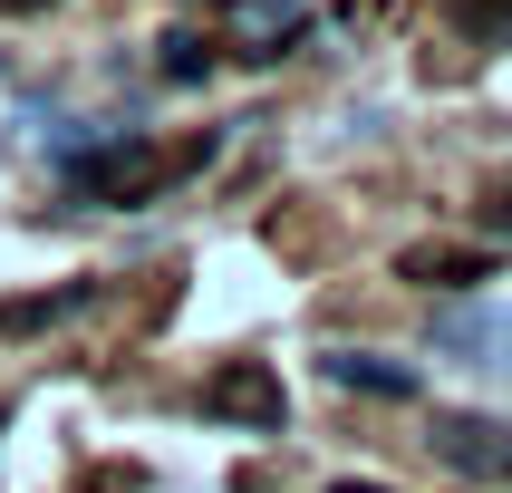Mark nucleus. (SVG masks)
I'll use <instances>...</instances> for the list:
<instances>
[{
    "label": "nucleus",
    "instance_id": "10",
    "mask_svg": "<svg viewBox=\"0 0 512 493\" xmlns=\"http://www.w3.org/2000/svg\"><path fill=\"white\" fill-rule=\"evenodd\" d=\"M39 10H58V0H0V20H39Z\"/></svg>",
    "mask_w": 512,
    "mask_h": 493
},
{
    "label": "nucleus",
    "instance_id": "4",
    "mask_svg": "<svg viewBox=\"0 0 512 493\" xmlns=\"http://www.w3.org/2000/svg\"><path fill=\"white\" fill-rule=\"evenodd\" d=\"M397 281L474 290V281H493V252H484V242H406V252H397Z\"/></svg>",
    "mask_w": 512,
    "mask_h": 493
},
{
    "label": "nucleus",
    "instance_id": "11",
    "mask_svg": "<svg viewBox=\"0 0 512 493\" xmlns=\"http://www.w3.org/2000/svg\"><path fill=\"white\" fill-rule=\"evenodd\" d=\"M329 493H397V484H358V474H339V484H329Z\"/></svg>",
    "mask_w": 512,
    "mask_h": 493
},
{
    "label": "nucleus",
    "instance_id": "5",
    "mask_svg": "<svg viewBox=\"0 0 512 493\" xmlns=\"http://www.w3.org/2000/svg\"><path fill=\"white\" fill-rule=\"evenodd\" d=\"M300 20H310V10H300V0H242V10H232V58H281L290 39H300Z\"/></svg>",
    "mask_w": 512,
    "mask_h": 493
},
{
    "label": "nucleus",
    "instance_id": "2",
    "mask_svg": "<svg viewBox=\"0 0 512 493\" xmlns=\"http://www.w3.org/2000/svg\"><path fill=\"white\" fill-rule=\"evenodd\" d=\"M426 445H435V464H445V474H464V484H512V426H503V416L445 406V416L426 426Z\"/></svg>",
    "mask_w": 512,
    "mask_h": 493
},
{
    "label": "nucleus",
    "instance_id": "1",
    "mask_svg": "<svg viewBox=\"0 0 512 493\" xmlns=\"http://www.w3.org/2000/svg\"><path fill=\"white\" fill-rule=\"evenodd\" d=\"M68 184L87 203H107V213H136V203H155L174 184V155L155 136H107V145H87L78 165H68Z\"/></svg>",
    "mask_w": 512,
    "mask_h": 493
},
{
    "label": "nucleus",
    "instance_id": "7",
    "mask_svg": "<svg viewBox=\"0 0 512 493\" xmlns=\"http://www.w3.org/2000/svg\"><path fill=\"white\" fill-rule=\"evenodd\" d=\"M435 339H445V348H484V368H512V310H474V319H445Z\"/></svg>",
    "mask_w": 512,
    "mask_h": 493
},
{
    "label": "nucleus",
    "instance_id": "9",
    "mask_svg": "<svg viewBox=\"0 0 512 493\" xmlns=\"http://www.w3.org/2000/svg\"><path fill=\"white\" fill-rule=\"evenodd\" d=\"M464 29H484V39H512V0H464Z\"/></svg>",
    "mask_w": 512,
    "mask_h": 493
},
{
    "label": "nucleus",
    "instance_id": "3",
    "mask_svg": "<svg viewBox=\"0 0 512 493\" xmlns=\"http://www.w3.org/2000/svg\"><path fill=\"white\" fill-rule=\"evenodd\" d=\"M203 416H223V426H281L290 416V397H281V377L261 368V358H232V368H213L203 377Z\"/></svg>",
    "mask_w": 512,
    "mask_h": 493
},
{
    "label": "nucleus",
    "instance_id": "6",
    "mask_svg": "<svg viewBox=\"0 0 512 493\" xmlns=\"http://www.w3.org/2000/svg\"><path fill=\"white\" fill-rule=\"evenodd\" d=\"M319 377H329V387H348V397H416V368L368 358V348H329V358H319Z\"/></svg>",
    "mask_w": 512,
    "mask_h": 493
},
{
    "label": "nucleus",
    "instance_id": "8",
    "mask_svg": "<svg viewBox=\"0 0 512 493\" xmlns=\"http://www.w3.org/2000/svg\"><path fill=\"white\" fill-rule=\"evenodd\" d=\"M155 68H165V78H184V87H194V78H213V49H203L194 29H174L165 49H155Z\"/></svg>",
    "mask_w": 512,
    "mask_h": 493
}]
</instances>
